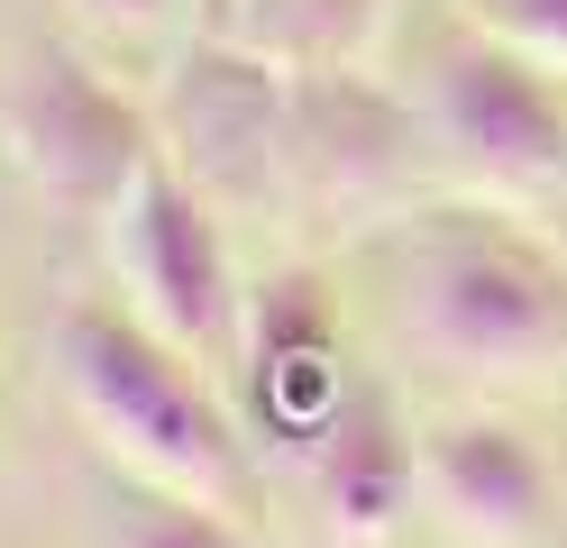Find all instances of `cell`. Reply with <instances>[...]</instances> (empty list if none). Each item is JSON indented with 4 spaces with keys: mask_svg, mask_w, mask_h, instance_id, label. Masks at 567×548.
Instances as JSON below:
<instances>
[{
    "mask_svg": "<svg viewBox=\"0 0 567 548\" xmlns=\"http://www.w3.org/2000/svg\"><path fill=\"white\" fill-rule=\"evenodd\" d=\"M440 146L421 101L375 83L367 64H293V201L339 219H403Z\"/></svg>",
    "mask_w": 567,
    "mask_h": 548,
    "instance_id": "7",
    "label": "cell"
},
{
    "mask_svg": "<svg viewBox=\"0 0 567 548\" xmlns=\"http://www.w3.org/2000/svg\"><path fill=\"white\" fill-rule=\"evenodd\" d=\"M0 128L19 146V174L83 229H111L137 174L165 156L156 101L111 83V64L83 55L74 37H28L19 46V73L0 92Z\"/></svg>",
    "mask_w": 567,
    "mask_h": 548,
    "instance_id": "3",
    "label": "cell"
},
{
    "mask_svg": "<svg viewBox=\"0 0 567 548\" xmlns=\"http://www.w3.org/2000/svg\"><path fill=\"white\" fill-rule=\"evenodd\" d=\"M302 475H311V494H321L330 539H348V548H384V539L403 530L412 494H421V430H403L394 393L358 375L348 412L321 430V448L302 457Z\"/></svg>",
    "mask_w": 567,
    "mask_h": 548,
    "instance_id": "10",
    "label": "cell"
},
{
    "mask_svg": "<svg viewBox=\"0 0 567 548\" xmlns=\"http://www.w3.org/2000/svg\"><path fill=\"white\" fill-rule=\"evenodd\" d=\"M238 393H247V430L275 457H311L321 430L348 412L358 365H348V329L339 302L311 266H284L247 292V348H238Z\"/></svg>",
    "mask_w": 567,
    "mask_h": 548,
    "instance_id": "8",
    "label": "cell"
},
{
    "mask_svg": "<svg viewBox=\"0 0 567 548\" xmlns=\"http://www.w3.org/2000/svg\"><path fill=\"white\" fill-rule=\"evenodd\" d=\"M403 329L457 375H549L567 365V247L504 201H431L394 229Z\"/></svg>",
    "mask_w": 567,
    "mask_h": 548,
    "instance_id": "2",
    "label": "cell"
},
{
    "mask_svg": "<svg viewBox=\"0 0 567 548\" xmlns=\"http://www.w3.org/2000/svg\"><path fill=\"white\" fill-rule=\"evenodd\" d=\"M111 548H257L238 511L220 503H193V494H165V485H120V521H111Z\"/></svg>",
    "mask_w": 567,
    "mask_h": 548,
    "instance_id": "12",
    "label": "cell"
},
{
    "mask_svg": "<svg viewBox=\"0 0 567 548\" xmlns=\"http://www.w3.org/2000/svg\"><path fill=\"white\" fill-rule=\"evenodd\" d=\"M457 19L567 73V0H457Z\"/></svg>",
    "mask_w": 567,
    "mask_h": 548,
    "instance_id": "13",
    "label": "cell"
},
{
    "mask_svg": "<svg viewBox=\"0 0 567 548\" xmlns=\"http://www.w3.org/2000/svg\"><path fill=\"white\" fill-rule=\"evenodd\" d=\"M421 503L457 548H549L567 539V475L504 412H449L421 430Z\"/></svg>",
    "mask_w": 567,
    "mask_h": 548,
    "instance_id": "9",
    "label": "cell"
},
{
    "mask_svg": "<svg viewBox=\"0 0 567 548\" xmlns=\"http://www.w3.org/2000/svg\"><path fill=\"white\" fill-rule=\"evenodd\" d=\"M111 247H120V283H128V311L174 339L193 365L210 375H238V348H247V283L238 256H229V210L202 201L165 156L137 174V193L111 219Z\"/></svg>",
    "mask_w": 567,
    "mask_h": 548,
    "instance_id": "6",
    "label": "cell"
},
{
    "mask_svg": "<svg viewBox=\"0 0 567 548\" xmlns=\"http://www.w3.org/2000/svg\"><path fill=\"white\" fill-rule=\"evenodd\" d=\"M384 19H394V0H247L229 37L284 64H367Z\"/></svg>",
    "mask_w": 567,
    "mask_h": 548,
    "instance_id": "11",
    "label": "cell"
},
{
    "mask_svg": "<svg viewBox=\"0 0 567 548\" xmlns=\"http://www.w3.org/2000/svg\"><path fill=\"white\" fill-rule=\"evenodd\" d=\"M165 165L229 219L302 210L293 201V64L247 37H193L156 92Z\"/></svg>",
    "mask_w": 567,
    "mask_h": 548,
    "instance_id": "5",
    "label": "cell"
},
{
    "mask_svg": "<svg viewBox=\"0 0 567 548\" xmlns=\"http://www.w3.org/2000/svg\"><path fill=\"white\" fill-rule=\"evenodd\" d=\"M83 28H101V37H147V28H165L174 19V0H64Z\"/></svg>",
    "mask_w": 567,
    "mask_h": 548,
    "instance_id": "14",
    "label": "cell"
},
{
    "mask_svg": "<svg viewBox=\"0 0 567 548\" xmlns=\"http://www.w3.org/2000/svg\"><path fill=\"white\" fill-rule=\"evenodd\" d=\"M421 120H431L440 174L467 183L476 201L530 210L567 193V73L504 46L485 28H449L421 83Z\"/></svg>",
    "mask_w": 567,
    "mask_h": 548,
    "instance_id": "4",
    "label": "cell"
},
{
    "mask_svg": "<svg viewBox=\"0 0 567 548\" xmlns=\"http://www.w3.org/2000/svg\"><path fill=\"white\" fill-rule=\"evenodd\" d=\"M55 384L83 412V430L120 457V475L193 503L247 511L257 494V438L229 412L210 365H193L174 339H156L128 302H83L55 311Z\"/></svg>",
    "mask_w": 567,
    "mask_h": 548,
    "instance_id": "1",
    "label": "cell"
}]
</instances>
